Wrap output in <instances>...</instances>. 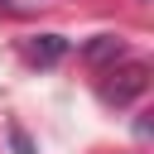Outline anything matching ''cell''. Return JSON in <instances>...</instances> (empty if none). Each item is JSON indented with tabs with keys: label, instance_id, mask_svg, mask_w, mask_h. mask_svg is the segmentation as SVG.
<instances>
[{
	"label": "cell",
	"instance_id": "cell-3",
	"mask_svg": "<svg viewBox=\"0 0 154 154\" xmlns=\"http://www.w3.org/2000/svg\"><path fill=\"white\" fill-rule=\"evenodd\" d=\"M82 53H87V63H116V58H125V43L116 34H96Z\"/></svg>",
	"mask_w": 154,
	"mask_h": 154
},
{
	"label": "cell",
	"instance_id": "cell-2",
	"mask_svg": "<svg viewBox=\"0 0 154 154\" xmlns=\"http://www.w3.org/2000/svg\"><path fill=\"white\" fill-rule=\"evenodd\" d=\"M63 53H67V38L63 34H34V38H24V58L34 67H53Z\"/></svg>",
	"mask_w": 154,
	"mask_h": 154
},
{
	"label": "cell",
	"instance_id": "cell-1",
	"mask_svg": "<svg viewBox=\"0 0 154 154\" xmlns=\"http://www.w3.org/2000/svg\"><path fill=\"white\" fill-rule=\"evenodd\" d=\"M111 77H116V82H106V87H101V96H106L111 106H130V101L149 87V67H144V63H125V67H120V72H111Z\"/></svg>",
	"mask_w": 154,
	"mask_h": 154
}]
</instances>
